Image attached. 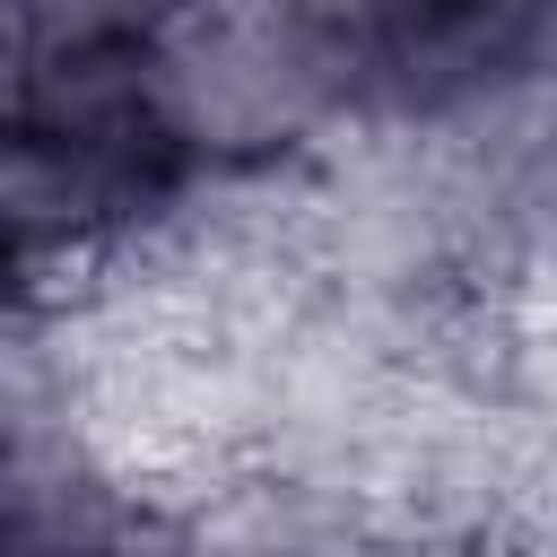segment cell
<instances>
[{
    "instance_id": "obj_1",
    "label": "cell",
    "mask_w": 557,
    "mask_h": 557,
    "mask_svg": "<svg viewBox=\"0 0 557 557\" xmlns=\"http://www.w3.org/2000/svg\"><path fill=\"white\" fill-rule=\"evenodd\" d=\"M122 87L157 165L209 183L296 174L366 104L339 0H131Z\"/></svg>"
},
{
    "instance_id": "obj_2",
    "label": "cell",
    "mask_w": 557,
    "mask_h": 557,
    "mask_svg": "<svg viewBox=\"0 0 557 557\" xmlns=\"http://www.w3.org/2000/svg\"><path fill=\"white\" fill-rule=\"evenodd\" d=\"M357 96L409 131L479 122L557 78V0H339Z\"/></svg>"
},
{
    "instance_id": "obj_3",
    "label": "cell",
    "mask_w": 557,
    "mask_h": 557,
    "mask_svg": "<svg viewBox=\"0 0 557 557\" xmlns=\"http://www.w3.org/2000/svg\"><path fill=\"white\" fill-rule=\"evenodd\" d=\"M9 548H17V522H9V505H0V557H9Z\"/></svg>"
},
{
    "instance_id": "obj_4",
    "label": "cell",
    "mask_w": 557,
    "mask_h": 557,
    "mask_svg": "<svg viewBox=\"0 0 557 557\" xmlns=\"http://www.w3.org/2000/svg\"><path fill=\"white\" fill-rule=\"evenodd\" d=\"M218 557H287V548H218Z\"/></svg>"
}]
</instances>
